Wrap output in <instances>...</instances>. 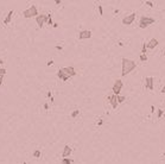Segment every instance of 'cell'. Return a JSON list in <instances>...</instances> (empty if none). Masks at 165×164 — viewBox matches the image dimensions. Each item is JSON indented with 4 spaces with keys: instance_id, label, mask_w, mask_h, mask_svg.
Listing matches in <instances>:
<instances>
[{
    "instance_id": "1",
    "label": "cell",
    "mask_w": 165,
    "mask_h": 164,
    "mask_svg": "<svg viewBox=\"0 0 165 164\" xmlns=\"http://www.w3.org/2000/svg\"><path fill=\"white\" fill-rule=\"evenodd\" d=\"M135 68H137L135 62L130 60V58L122 57V60H121V76H127Z\"/></svg>"
},
{
    "instance_id": "2",
    "label": "cell",
    "mask_w": 165,
    "mask_h": 164,
    "mask_svg": "<svg viewBox=\"0 0 165 164\" xmlns=\"http://www.w3.org/2000/svg\"><path fill=\"white\" fill-rule=\"evenodd\" d=\"M155 23H156V19H153V18L141 16L140 19H139V27L140 29H146V27H148L152 24H155Z\"/></svg>"
},
{
    "instance_id": "3",
    "label": "cell",
    "mask_w": 165,
    "mask_h": 164,
    "mask_svg": "<svg viewBox=\"0 0 165 164\" xmlns=\"http://www.w3.org/2000/svg\"><path fill=\"white\" fill-rule=\"evenodd\" d=\"M23 17L24 18H33V17H37L38 16V8L37 6H34V5H32V6H30L29 8H26V10L23 11Z\"/></svg>"
},
{
    "instance_id": "4",
    "label": "cell",
    "mask_w": 165,
    "mask_h": 164,
    "mask_svg": "<svg viewBox=\"0 0 165 164\" xmlns=\"http://www.w3.org/2000/svg\"><path fill=\"white\" fill-rule=\"evenodd\" d=\"M135 17H137V13H135V12H133V13L126 16V17L122 19V25H126V26L132 25L134 23V20H135Z\"/></svg>"
},
{
    "instance_id": "5",
    "label": "cell",
    "mask_w": 165,
    "mask_h": 164,
    "mask_svg": "<svg viewBox=\"0 0 165 164\" xmlns=\"http://www.w3.org/2000/svg\"><path fill=\"white\" fill-rule=\"evenodd\" d=\"M46 21H48V14H38L36 17V23L41 29L44 26V24H46Z\"/></svg>"
},
{
    "instance_id": "6",
    "label": "cell",
    "mask_w": 165,
    "mask_h": 164,
    "mask_svg": "<svg viewBox=\"0 0 165 164\" xmlns=\"http://www.w3.org/2000/svg\"><path fill=\"white\" fill-rule=\"evenodd\" d=\"M122 87H124V83H122V81L119 79V80H117V81L114 82L113 87H112V90H113L114 94H117V95H118V94H120Z\"/></svg>"
},
{
    "instance_id": "7",
    "label": "cell",
    "mask_w": 165,
    "mask_h": 164,
    "mask_svg": "<svg viewBox=\"0 0 165 164\" xmlns=\"http://www.w3.org/2000/svg\"><path fill=\"white\" fill-rule=\"evenodd\" d=\"M107 101L110 103V106H112V108H117L118 105H119V102H118V95L117 94H114L113 93V95H110L107 98Z\"/></svg>"
},
{
    "instance_id": "8",
    "label": "cell",
    "mask_w": 165,
    "mask_h": 164,
    "mask_svg": "<svg viewBox=\"0 0 165 164\" xmlns=\"http://www.w3.org/2000/svg\"><path fill=\"white\" fill-rule=\"evenodd\" d=\"M90 37H92L90 30H82L79 32V39H89Z\"/></svg>"
},
{
    "instance_id": "9",
    "label": "cell",
    "mask_w": 165,
    "mask_h": 164,
    "mask_svg": "<svg viewBox=\"0 0 165 164\" xmlns=\"http://www.w3.org/2000/svg\"><path fill=\"white\" fill-rule=\"evenodd\" d=\"M57 76H58V79H61L63 82H67L69 79H70V76H69L62 68L58 69V72H57Z\"/></svg>"
},
{
    "instance_id": "10",
    "label": "cell",
    "mask_w": 165,
    "mask_h": 164,
    "mask_svg": "<svg viewBox=\"0 0 165 164\" xmlns=\"http://www.w3.org/2000/svg\"><path fill=\"white\" fill-rule=\"evenodd\" d=\"M153 82H155V79H153V77H146V79H145V88L150 89V90H153V89H155Z\"/></svg>"
},
{
    "instance_id": "11",
    "label": "cell",
    "mask_w": 165,
    "mask_h": 164,
    "mask_svg": "<svg viewBox=\"0 0 165 164\" xmlns=\"http://www.w3.org/2000/svg\"><path fill=\"white\" fill-rule=\"evenodd\" d=\"M158 39L157 38H151L150 41L146 43V46H147V49H155L157 45H158Z\"/></svg>"
},
{
    "instance_id": "12",
    "label": "cell",
    "mask_w": 165,
    "mask_h": 164,
    "mask_svg": "<svg viewBox=\"0 0 165 164\" xmlns=\"http://www.w3.org/2000/svg\"><path fill=\"white\" fill-rule=\"evenodd\" d=\"M64 72L68 74L70 77H74V76H76V70L74 67H64V68H62Z\"/></svg>"
},
{
    "instance_id": "13",
    "label": "cell",
    "mask_w": 165,
    "mask_h": 164,
    "mask_svg": "<svg viewBox=\"0 0 165 164\" xmlns=\"http://www.w3.org/2000/svg\"><path fill=\"white\" fill-rule=\"evenodd\" d=\"M72 154V149L69 145H64L62 152V157H70V155Z\"/></svg>"
},
{
    "instance_id": "14",
    "label": "cell",
    "mask_w": 165,
    "mask_h": 164,
    "mask_svg": "<svg viewBox=\"0 0 165 164\" xmlns=\"http://www.w3.org/2000/svg\"><path fill=\"white\" fill-rule=\"evenodd\" d=\"M12 17H13V11L11 10L8 13H7L6 18L4 19V25H10L11 21H12Z\"/></svg>"
},
{
    "instance_id": "15",
    "label": "cell",
    "mask_w": 165,
    "mask_h": 164,
    "mask_svg": "<svg viewBox=\"0 0 165 164\" xmlns=\"http://www.w3.org/2000/svg\"><path fill=\"white\" fill-rule=\"evenodd\" d=\"M80 112H81L80 109H74V111L70 113V116H71L72 119H76V118L80 115Z\"/></svg>"
},
{
    "instance_id": "16",
    "label": "cell",
    "mask_w": 165,
    "mask_h": 164,
    "mask_svg": "<svg viewBox=\"0 0 165 164\" xmlns=\"http://www.w3.org/2000/svg\"><path fill=\"white\" fill-rule=\"evenodd\" d=\"M32 156H33V158H41V156H42L41 150H39V149L34 150V151H33V154H32Z\"/></svg>"
},
{
    "instance_id": "17",
    "label": "cell",
    "mask_w": 165,
    "mask_h": 164,
    "mask_svg": "<svg viewBox=\"0 0 165 164\" xmlns=\"http://www.w3.org/2000/svg\"><path fill=\"white\" fill-rule=\"evenodd\" d=\"M125 101H126V96H122V95H120V94H118V102L122 103V102H125Z\"/></svg>"
},
{
    "instance_id": "18",
    "label": "cell",
    "mask_w": 165,
    "mask_h": 164,
    "mask_svg": "<svg viewBox=\"0 0 165 164\" xmlns=\"http://www.w3.org/2000/svg\"><path fill=\"white\" fill-rule=\"evenodd\" d=\"M72 159H70V158H67V157H63V159H62V163L63 164H70V163H72Z\"/></svg>"
},
{
    "instance_id": "19",
    "label": "cell",
    "mask_w": 165,
    "mask_h": 164,
    "mask_svg": "<svg viewBox=\"0 0 165 164\" xmlns=\"http://www.w3.org/2000/svg\"><path fill=\"white\" fill-rule=\"evenodd\" d=\"M140 61L141 62H147V55L146 54H140Z\"/></svg>"
},
{
    "instance_id": "20",
    "label": "cell",
    "mask_w": 165,
    "mask_h": 164,
    "mask_svg": "<svg viewBox=\"0 0 165 164\" xmlns=\"http://www.w3.org/2000/svg\"><path fill=\"white\" fill-rule=\"evenodd\" d=\"M48 25H54V21H52V17H51V13L48 14V21H46Z\"/></svg>"
},
{
    "instance_id": "21",
    "label": "cell",
    "mask_w": 165,
    "mask_h": 164,
    "mask_svg": "<svg viewBox=\"0 0 165 164\" xmlns=\"http://www.w3.org/2000/svg\"><path fill=\"white\" fill-rule=\"evenodd\" d=\"M163 115H164V111L159 108L158 111H157V118H158V119H160V118H162Z\"/></svg>"
},
{
    "instance_id": "22",
    "label": "cell",
    "mask_w": 165,
    "mask_h": 164,
    "mask_svg": "<svg viewBox=\"0 0 165 164\" xmlns=\"http://www.w3.org/2000/svg\"><path fill=\"white\" fill-rule=\"evenodd\" d=\"M97 8H99V14L101 16V17H102V16H103V8H102V5H101V4H99V5H97Z\"/></svg>"
},
{
    "instance_id": "23",
    "label": "cell",
    "mask_w": 165,
    "mask_h": 164,
    "mask_svg": "<svg viewBox=\"0 0 165 164\" xmlns=\"http://www.w3.org/2000/svg\"><path fill=\"white\" fill-rule=\"evenodd\" d=\"M146 49H147L146 43H143V45H141V54H146Z\"/></svg>"
},
{
    "instance_id": "24",
    "label": "cell",
    "mask_w": 165,
    "mask_h": 164,
    "mask_svg": "<svg viewBox=\"0 0 165 164\" xmlns=\"http://www.w3.org/2000/svg\"><path fill=\"white\" fill-rule=\"evenodd\" d=\"M145 4H146V5H147L148 7H153V6H155V4L152 3V1H146Z\"/></svg>"
},
{
    "instance_id": "25",
    "label": "cell",
    "mask_w": 165,
    "mask_h": 164,
    "mask_svg": "<svg viewBox=\"0 0 165 164\" xmlns=\"http://www.w3.org/2000/svg\"><path fill=\"white\" fill-rule=\"evenodd\" d=\"M6 74V69L5 68H0V75H5Z\"/></svg>"
},
{
    "instance_id": "26",
    "label": "cell",
    "mask_w": 165,
    "mask_h": 164,
    "mask_svg": "<svg viewBox=\"0 0 165 164\" xmlns=\"http://www.w3.org/2000/svg\"><path fill=\"white\" fill-rule=\"evenodd\" d=\"M52 64H54V60H49L48 63H46V65H48V67H50V65H52Z\"/></svg>"
},
{
    "instance_id": "27",
    "label": "cell",
    "mask_w": 165,
    "mask_h": 164,
    "mask_svg": "<svg viewBox=\"0 0 165 164\" xmlns=\"http://www.w3.org/2000/svg\"><path fill=\"white\" fill-rule=\"evenodd\" d=\"M43 107H44L45 111H49V103H48V102H45V103H44V106H43Z\"/></svg>"
},
{
    "instance_id": "28",
    "label": "cell",
    "mask_w": 165,
    "mask_h": 164,
    "mask_svg": "<svg viewBox=\"0 0 165 164\" xmlns=\"http://www.w3.org/2000/svg\"><path fill=\"white\" fill-rule=\"evenodd\" d=\"M4 83V75H0V86H3Z\"/></svg>"
},
{
    "instance_id": "29",
    "label": "cell",
    "mask_w": 165,
    "mask_h": 164,
    "mask_svg": "<svg viewBox=\"0 0 165 164\" xmlns=\"http://www.w3.org/2000/svg\"><path fill=\"white\" fill-rule=\"evenodd\" d=\"M102 124H103L102 119H99V121H97V124H96V125H97V126H101V125H102Z\"/></svg>"
},
{
    "instance_id": "30",
    "label": "cell",
    "mask_w": 165,
    "mask_h": 164,
    "mask_svg": "<svg viewBox=\"0 0 165 164\" xmlns=\"http://www.w3.org/2000/svg\"><path fill=\"white\" fill-rule=\"evenodd\" d=\"M46 96H48V98H51V96H52V93H51V90H49V92H48V94H46Z\"/></svg>"
},
{
    "instance_id": "31",
    "label": "cell",
    "mask_w": 165,
    "mask_h": 164,
    "mask_svg": "<svg viewBox=\"0 0 165 164\" xmlns=\"http://www.w3.org/2000/svg\"><path fill=\"white\" fill-rule=\"evenodd\" d=\"M56 49H57V50H61V51L63 50V48L61 46V45H56Z\"/></svg>"
},
{
    "instance_id": "32",
    "label": "cell",
    "mask_w": 165,
    "mask_h": 164,
    "mask_svg": "<svg viewBox=\"0 0 165 164\" xmlns=\"http://www.w3.org/2000/svg\"><path fill=\"white\" fill-rule=\"evenodd\" d=\"M155 112H156V108H155V106L152 105L151 106V113H155Z\"/></svg>"
},
{
    "instance_id": "33",
    "label": "cell",
    "mask_w": 165,
    "mask_h": 164,
    "mask_svg": "<svg viewBox=\"0 0 165 164\" xmlns=\"http://www.w3.org/2000/svg\"><path fill=\"white\" fill-rule=\"evenodd\" d=\"M56 5H61V0H54Z\"/></svg>"
},
{
    "instance_id": "34",
    "label": "cell",
    "mask_w": 165,
    "mask_h": 164,
    "mask_svg": "<svg viewBox=\"0 0 165 164\" xmlns=\"http://www.w3.org/2000/svg\"><path fill=\"white\" fill-rule=\"evenodd\" d=\"M160 92H162L163 94H165V86H164V87H163V88H162V90H160Z\"/></svg>"
},
{
    "instance_id": "35",
    "label": "cell",
    "mask_w": 165,
    "mask_h": 164,
    "mask_svg": "<svg viewBox=\"0 0 165 164\" xmlns=\"http://www.w3.org/2000/svg\"><path fill=\"white\" fill-rule=\"evenodd\" d=\"M52 26L56 29V27H58V24H57V23H54V25H52Z\"/></svg>"
},
{
    "instance_id": "36",
    "label": "cell",
    "mask_w": 165,
    "mask_h": 164,
    "mask_svg": "<svg viewBox=\"0 0 165 164\" xmlns=\"http://www.w3.org/2000/svg\"><path fill=\"white\" fill-rule=\"evenodd\" d=\"M0 64H1V65L4 64V61H3V60H1V58H0Z\"/></svg>"
},
{
    "instance_id": "37",
    "label": "cell",
    "mask_w": 165,
    "mask_h": 164,
    "mask_svg": "<svg viewBox=\"0 0 165 164\" xmlns=\"http://www.w3.org/2000/svg\"><path fill=\"white\" fill-rule=\"evenodd\" d=\"M163 156H164V157H165V152H164V154H163Z\"/></svg>"
},
{
    "instance_id": "38",
    "label": "cell",
    "mask_w": 165,
    "mask_h": 164,
    "mask_svg": "<svg viewBox=\"0 0 165 164\" xmlns=\"http://www.w3.org/2000/svg\"><path fill=\"white\" fill-rule=\"evenodd\" d=\"M164 118H165V112H164Z\"/></svg>"
},
{
    "instance_id": "39",
    "label": "cell",
    "mask_w": 165,
    "mask_h": 164,
    "mask_svg": "<svg viewBox=\"0 0 165 164\" xmlns=\"http://www.w3.org/2000/svg\"><path fill=\"white\" fill-rule=\"evenodd\" d=\"M164 56H165V50H164Z\"/></svg>"
},
{
    "instance_id": "40",
    "label": "cell",
    "mask_w": 165,
    "mask_h": 164,
    "mask_svg": "<svg viewBox=\"0 0 165 164\" xmlns=\"http://www.w3.org/2000/svg\"><path fill=\"white\" fill-rule=\"evenodd\" d=\"M0 65H1V64H0Z\"/></svg>"
}]
</instances>
